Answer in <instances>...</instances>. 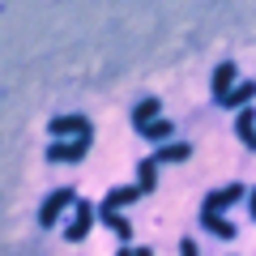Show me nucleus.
Returning a JSON list of instances; mask_svg holds the SVG:
<instances>
[{
    "label": "nucleus",
    "instance_id": "1",
    "mask_svg": "<svg viewBox=\"0 0 256 256\" xmlns=\"http://www.w3.org/2000/svg\"><path fill=\"white\" fill-rule=\"evenodd\" d=\"M90 146H94V137H52L47 162H82L90 154Z\"/></svg>",
    "mask_w": 256,
    "mask_h": 256
},
{
    "label": "nucleus",
    "instance_id": "2",
    "mask_svg": "<svg viewBox=\"0 0 256 256\" xmlns=\"http://www.w3.org/2000/svg\"><path fill=\"white\" fill-rule=\"evenodd\" d=\"M94 222H98V205H90L86 196H77V205H73V222L64 226V239H68V244H82V239L94 230Z\"/></svg>",
    "mask_w": 256,
    "mask_h": 256
},
{
    "label": "nucleus",
    "instance_id": "3",
    "mask_svg": "<svg viewBox=\"0 0 256 256\" xmlns=\"http://www.w3.org/2000/svg\"><path fill=\"white\" fill-rule=\"evenodd\" d=\"M68 205H77V192H73V188H56L52 196L43 201V210H38V222H43V226L52 230L56 222H60V214L68 210Z\"/></svg>",
    "mask_w": 256,
    "mask_h": 256
},
{
    "label": "nucleus",
    "instance_id": "4",
    "mask_svg": "<svg viewBox=\"0 0 256 256\" xmlns=\"http://www.w3.org/2000/svg\"><path fill=\"white\" fill-rule=\"evenodd\" d=\"M47 132L52 137H94V124L86 116H56L47 120Z\"/></svg>",
    "mask_w": 256,
    "mask_h": 256
},
{
    "label": "nucleus",
    "instance_id": "5",
    "mask_svg": "<svg viewBox=\"0 0 256 256\" xmlns=\"http://www.w3.org/2000/svg\"><path fill=\"white\" fill-rule=\"evenodd\" d=\"M244 196H248V188H244V184H222V188H214L210 196H205V205H201V210H214V214H222L226 205L244 201Z\"/></svg>",
    "mask_w": 256,
    "mask_h": 256
},
{
    "label": "nucleus",
    "instance_id": "6",
    "mask_svg": "<svg viewBox=\"0 0 256 256\" xmlns=\"http://www.w3.org/2000/svg\"><path fill=\"white\" fill-rule=\"evenodd\" d=\"M235 73H239L235 60H222L218 68H214V102H222L230 90H235Z\"/></svg>",
    "mask_w": 256,
    "mask_h": 256
},
{
    "label": "nucleus",
    "instance_id": "7",
    "mask_svg": "<svg viewBox=\"0 0 256 256\" xmlns=\"http://www.w3.org/2000/svg\"><path fill=\"white\" fill-rule=\"evenodd\" d=\"M150 158H154L158 166H162V162H188V158H192V146H188V141H166V146H158Z\"/></svg>",
    "mask_w": 256,
    "mask_h": 256
},
{
    "label": "nucleus",
    "instance_id": "8",
    "mask_svg": "<svg viewBox=\"0 0 256 256\" xmlns=\"http://www.w3.org/2000/svg\"><path fill=\"white\" fill-rule=\"evenodd\" d=\"M252 98H256V82H235V90H230L226 98L218 102V107H226V111H244Z\"/></svg>",
    "mask_w": 256,
    "mask_h": 256
},
{
    "label": "nucleus",
    "instance_id": "9",
    "mask_svg": "<svg viewBox=\"0 0 256 256\" xmlns=\"http://www.w3.org/2000/svg\"><path fill=\"white\" fill-rule=\"evenodd\" d=\"M158 111H162V98H158V94H150V98H141L137 107H132V124H137V128L154 124V120H158Z\"/></svg>",
    "mask_w": 256,
    "mask_h": 256
},
{
    "label": "nucleus",
    "instance_id": "10",
    "mask_svg": "<svg viewBox=\"0 0 256 256\" xmlns=\"http://www.w3.org/2000/svg\"><path fill=\"white\" fill-rule=\"evenodd\" d=\"M137 196H146L141 184H132V188H111L107 196H102V210H124V205H132Z\"/></svg>",
    "mask_w": 256,
    "mask_h": 256
},
{
    "label": "nucleus",
    "instance_id": "11",
    "mask_svg": "<svg viewBox=\"0 0 256 256\" xmlns=\"http://www.w3.org/2000/svg\"><path fill=\"white\" fill-rule=\"evenodd\" d=\"M235 137L252 150V141H256V111H252V107H244V111L235 116Z\"/></svg>",
    "mask_w": 256,
    "mask_h": 256
},
{
    "label": "nucleus",
    "instance_id": "12",
    "mask_svg": "<svg viewBox=\"0 0 256 256\" xmlns=\"http://www.w3.org/2000/svg\"><path fill=\"white\" fill-rule=\"evenodd\" d=\"M201 226L210 230V235H218V239H235V226H230L222 214H214V210H201Z\"/></svg>",
    "mask_w": 256,
    "mask_h": 256
},
{
    "label": "nucleus",
    "instance_id": "13",
    "mask_svg": "<svg viewBox=\"0 0 256 256\" xmlns=\"http://www.w3.org/2000/svg\"><path fill=\"white\" fill-rule=\"evenodd\" d=\"M137 132H141V137H146V141H158V146H166V141L175 137V124H171V120H154V124L137 128Z\"/></svg>",
    "mask_w": 256,
    "mask_h": 256
},
{
    "label": "nucleus",
    "instance_id": "14",
    "mask_svg": "<svg viewBox=\"0 0 256 256\" xmlns=\"http://www.w3.org/2000/svg\"><path fill=\"white\" fill-rule=\"evenodd\" d=\"M137 184H141L146 196L158 188V162H154V158H141V162H137Z\"/></svg>",
    "mask_w": 256,
    "mask_h": 256
},
{
    "label": "nucleus",
    "instance_id": "15",
    "mask_svg": "<svg viewBox=\"0 0 256 256\" xmlns=\"http://www.w3.org/2000/svg\"><path fill=\"white\" fill-rule=\"evenodd\" d=\"M116 256H154V248H132V244H120Z\"/></svg>",
    "mask_w": 256,
    "mask_h": 256
},
{
    "label": "nucleus",
    "instance_id": "16",
    "mask_svg": "<svg viewBox=\"0 0 256 256\" xmlns=\"http://www.w3.org/2000/svg\"><path fill=\"white\" fill-rule=\"evenodd\" d=\"M180 256H201V252H196V244H192V239H180Z\"/></svg>",
    "mask_w": 256,
    "mask_h": 256
},
{
    "label": "nucleus",
    "instance_id": "17",
    "mask_svg": "<svg viewBox=\"0 0 256 256\" xmlns=\"http://www.w3.org/2000/svg\"><path fill=\"white\" fill-rule=\"evenodd\" d=\"M248 214H252V222H256V188H248Z\"/></svg>",
    "mask_w": 256,
    "mask_h": 256
},
{
    "label": "nucleus",
    "instance_id": "18",
    "mask_svg": "<svg viewBox=\"0 0 256 256\" xmlns=\"http://www.w3.org/2000/svg\"><path fill=\"white\" fill-rule=\"evenodd\" d=\"M252 154H256V141H252Z\"/></svg>",
    "mask_w": 256,
    "mask_h": 256
}]
</instances>
